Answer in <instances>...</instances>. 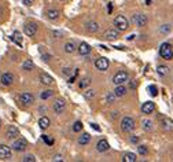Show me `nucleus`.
I'll return each instance as SVG.
<instances>
[{
	"mask_svg": "<svg viewBox=\"0 0 173 162\" xmlns=\"http://www.w3.org/2000/svg\"><path fill=\"white\" fill-rule=\"evenodd\" d=\"M2 15H3V10H2V7H0V18H2Z\"/></svg>",
	"mask_w": 173,
	"mask_h": 162,
	"instance_id": "obj_51",
	"label": "nucleus"
},
{
	"mask_svg": "<svg viewBox=\"0 0 173 162\" xmlns=\"http://www.w3.org/2000/svg\"><path fill=\"white\" fill-rule=\"evenodd\" d=\"M111 11H113V4H111V3H109V6H107V12H109V14H111Z\"/></svg>",
	"mask_w": 173,
	"mask_h": 162,
	"instance_id": "obj_45",
	"label": "nucleus"
},
{
	"mask_svg": "<svg viewBox=\"0 0 173 162\" xmlns=\"http://www.w3.org/2000/svg\"><path fill=\"white\" fill-rule=\"evenodd\" d=\"M122 161L124 162H136V154H133V152H128V154L124 155Z\"/></svg>",
	"mask_w": 173,
	"mask_h": 162,
	"instance_id": "obj_25",
	"label": "nucleus"
},
{
	"mask_svg": "<svg viewBox=\"0 0 173 162\" xmlns=\"http://www.w3.org/2000/svg\"><path fill=\"white\" fill-rule=\"evenodd\" d=\"M33 2L34 0H22V3H24L25 6H32L33 4Z\"/></svg>",
	"mask_w": 173,
	"mask_h": 162,
	"instance_id": "obj_43",
	"label": "nucleus"
},
{
	"mask_svg": "<svg viewBox=\"0 0 173 162\" xmlns=\"http://www.w3.org/2000/svg\"><path fill=\"white\" fill-rule=\"evenodd\" d=\"M131 142H132V143H137V142H139V139H137V136H132V138H131Z\"/></svg>",
	"mask_w": 173,
	"mask_h": 162,
	"instance_id": "obj_47",
	"label": "nucleus"
},
{
	"mask_svg": "<svg viewBox=\"0 0 173 162\" xmlns=\"http://www.w3.org/2000/svg\"><path fill=\"white\" fill-rule=\"evenodd\" d=\"M89 78H84V80H81V82H80V88H85V87H88L89 85Z\"/></svg>",
	"mask_w": 173,
	"mask_h": 162,
	"instance_id": "obj_39",
	"label": "nucleus"
},
{
	"mask_svg": "<svg viewBox=\"0 0 173 162\" xmlns=\"http://www.w3.org/2000/svg\"><path fill=\"white\" fill-rule=\"evenodd\" d=\"M12 40H14L18 46H22V37H21V33H19V32H14V34H12Z\"/></svg>",
	"mask_w": 173,
	"mask_h": 162,
	"instance_id": "obj_29",
	"label": "nucleus"
},
{
	"mask_svg": "<svg viewBox=\"0 0 173 162\" xmlns=\"http://www.w3.org/2000/svg\"><path fill=\"white\" fill-rule=\"evenodd\" d=\"M24 32H25V34L29 37H33L34 34L37 33V25L36 24H26L24 26Z\"/></svg>",
	"mask_w": 173,
	"mask_h": 162,
	"instance_id": "obj_10",
	"label": "nucleus"
},
{
	"mask_svg": "<svg viewBox=\"0 0 173 162\" xmlns=\"http://www.w3.org/2000/svg\"><path fill=\"white\" fill-rule=\"evenodd\" d=\"M91 126H92V128H94V129H95V131H98V132H100V128H99V126H98V125H96V124H91Z\"/></svg>",
	"mask_w": 173,
	"mask_h": 162,
	"instance_id": "obj_46",
	"label": "nucleus"
},
{
	"mask_svg": "<svg viewBox=\"0 0 173 162\" xmlns=\"http://www.w3.org/2000/svg\"><path fill=\"white\" fill-rule=\"evenodd\" d=\"M85 29L88 32H91V33H95V32L99 30V24L95 22V21H89L88 24L85 25Z\"/></svg>",
	"mask_w": 173,
	"mask_h": 162,
	"instance_id": "obj_18",
	"label": "nucleus"
},
{
	"mask_svg": "<svg viewBox=\"0 0 173 162\" xmlns=\"http://www.w3.org/2000/svg\"><path fill=\"white\" fill-rule=\"evenodd\" d=\"M74 48H76V46L72 43V41H69V43H66V44H65V51H66L67 54L74 52Z\"/></svg>",
	"mask_w": 173,
	"mask_h": 162,
	"instance_id": "obj_30",
	"label": "nucleus"
},
{
	"mask_svg": "<svg viewBox=\"0 0 173 162\" xmlns=\"http://www.w3.org/2000/svg\"><path fill=\"white\" fill-rule=\"evenodd\" d=\"M52 161H54V162H62L63 158H62V155H60V154H56L55 157L52 158Z\"/></svg>",
	"mask_w": 173,
	"mask_h": 162,
	"instance_id": "obj_42",
	"label": "nucleus"
},
{
	"mask_svg": "<svg viewBox=\"0 0 173 162\" xmlns=\"http://www.w3.org/2000/svg\"><path fill=\"white\" fill-rule=\"evenodd\" d=\"M110 148V146H109V142L106 140V139H102V140L98 142V144H96V150L99 152H106Z\"/></svg>",
	"mask_w": 173,
	"mask_h": 162,
	"instance_id": "obj_14",
	"label": "nucleus"
},
{
	"mask_svg": "<svg viewBox=\"0 0 173 162\" xmlns=\"http://www.w3.org/2000/svg\"><path fill=\"white\" fill-rule=\"evenodd\" d=\"M114 26L117 28V30L124 32V30L128 29L129 22H128V20L124 17V15H118V17H115V20H114Z\"/></svg>",
	"mask_w": 173,
	"mask_h": 162,
	"instance_id": "obj_2",
	"label": "nucleus"
},
{
	"mask_svg": "<svg viewBox=\"0 0 173 162\" xmlns=\"http://www.w3.org/2000/svg\"><path fill=\"white\" fill-rule=\"evenodd\" d=\"M84 96L86 98V99H92V98L95 96V91H94V90H89V91H86Z\"/></svg>",
	"mask_w": 173,
	"mask_h": 162,
	"instance_id": "obj_37",
	"label": "nucleus"
},
{
	"mask_svg": "<svg viewBox=\"0 0 173 162\" xmlns=\"http://www.w3.org/2000/svg\"><path fill=\"white\" fill-rule=\"evenodd\" d=\"M50 124H51V121L48 117H41V118L38 120V126H40L41 129H47L48 126H50Z\"/></svg>",
	"mask_w": 173,
	"mask_h": 162,
	"instance_id": "obj_22",
	"label": "nucleus"
},
{
	"mask_svg": "<svg viewBox=\"0 0 173 162\" xmlns=\"http://www.w3.org/2000/svg\"><path fill=\"white\" fill-rule=\"evenodd\" d=\"M125 94H126V88H125L122 84H120V85H117V87H115V90H114L115 98H122Z\"/></svg>",
	"mask_w": 173,
	"mask_h": 162,
	"instance_id": "obj_19",
	"label": "nucleus"
},
{
	"mask_svg": "<svg viewBox=\"0 0 173 162\" xmlns=\"http://www.w3.org/2000/svg\"><path fill=\"white\" fill-rule=\"evenodd\" d=\"M54 95V91L52 90H47V91H43L40 94V98L41 99H48V98H51Z\"/></svg>",
	"mask_w": 173,
	"mask_h": 162,
	"instance_id": "obj_31",
	"label": "nucleus"
},
{
	"mask_svg": "<svg viewBox=\"0 0 173 162\" xmlns=\"http://www.w3.org/2000/svg\"><path fill=\"white\" fill-rule=\"evenodd\" d=\"M114 99H115L114 92H109V94L106 95V100H107V103H114Z\"/></svg>",
	"mask_w": 173,
	"mask_h": 162,
	"instance_id": "obj_33",
	"label": "nucleus"
},
{
	"mask_svg": "<svg viewBox=\"0 0 173 162\" xmlns=\"http://www.w3.org/2000/svg\"><path fill=\"white\" fill-rule=\"evenodd\" d=\"M151 2H153V0H146V4L150 6V4H151Z\"/></svg>",
	"mask_w": 173,
	"mask_h": 162,
	"instance_id": "obj_49",
	"label": "nucleus"
},
{
	"mask_svg": "<svg viewBox=\"0 0 173 162\" xmlns=\"http://www.w3.org/2000/svg\"><path fill=\"white\" fill-rule=\"evenodd\" d=\"M11 157H12L11 147H8L6 144H0V160L8 161V160H11Z\"/></svg>",
	"mask_w": 173,
	"mask_h": 162,
	"instance_id": "obj_4",
	"label": "nucleus"
},
{
	"mask_svg": "<svg viewBox=\"0 0 173 162\" xmlns=\"http://www.w3.org/2000/svg\"><path fill=\"white\" fill-rule=\"evenodd\" d=\"M121 129L124 132H132L135 129V120L132 117H124L121 121Z\"/></svg>",
	"mask_w": 173,
	"mask_h": 162,
	"instance_id": "obj_3",
	"label": "nucleus"
},
{
	"mask_svg": "<svg viewBox=\"0 0 173 162\" xmlns=\"http://www.w3.org/2000/svg\"><path fill=\"white\" fill-rule=\"evenodd\" d=\"M22 161H24V162H34V161H36V158H34L33 155H26V157H25Z\"/></svg>",
	"mask_w": 173,
	"mask_h": 162,
	"instance_id": "obj_40",
	"label": "nucleus"
},
{
	"mask_svg": "<svg viewBox=\"0 0 173 162\" xmlns=\"http://www.w3.org/2000/svg\"><path fill=\"white\" fill-rule=\"evenodd\" d=\"M129 80V74L126 72H118L117 74L113 77V82L115 85H120V84H124L125 81Z\"/></svg>",
	"mask_w": 173,
	"mask_h": 162,
	"instance_id": "obj_5",
	"label": "nucleus"
},
{
	"mask_svg": "<svg viewBox=\"0 0 173 162\" xmlns=\"http://www.w3.org/2000/svg\"><path fill=\"white\" fill-rule=\"evenodd\" d=\"M19 102H21L22 104H25V106H29V104H32L34 102V96L30 92H24V94L19 96Z\"/></svg>",
	"mask_w": 173,
	"mask_h": 162,
	"instance_id": "obj_8",
	"label": "nucleus"
},
{
	"mask_svg": "<svg viewBox=\"0 0 173 162\" xmlns=\"http://www.w3.org/2000/svg\"><path fill=\"white\" fill-rule=\"evenodd\" d=\"M137 151H139V154H142V155H147V152H149L146 146H139V147H137Z\"/></svg>",
	"mask_w": 173,
	"mask_h": 162,
	"instance_id": "obj_36",
	"label": "nucleus"
},
{
	"mask_svg": "<svg viewBox=\"0 0 173 162\" xmlns=\"http://www.w3.org/2000/svg\"><path fill=\"white\" fill-rule=\"evenodd\" d=\"M41 139H43V140L46 142L48 146H52V144H54V140H52V139H50V138H48V136H46V135L41 136Z\"/></svg>",
	"mask_w": 173,
	"mask_h": 162,
	"instance_id": "obj_38",
	"label": "nucleus"
},
{
	"mask_svg": "<svg viewBox=\"0 0 173 162\" xmlns=\"http://www.w3.org/2000/svg\"><path fill=\"white\" fill-rule=\"evenodd\" d=\"M26 147H28V142L24 138L17 139V140L12 143V150H15V151H25Z\"/></svg>",
	"mask_w": 173,
	"mask_h": 162,
	"instance_id": "obj_6",
	"label": "nucleus"
},
{
	"mask_svg": "<svg viewBox=\"0 0 173 162\" xmlns=\"http://www.w3.org/2000/svg\"><path fill=\"white\" fill-rule=\"evenodd\" d=\"M89 140H91V135H89V133H82V135L78 138V144L85 146V144L89 143Z\"/></svg>",
	"mask_w": 173,
	"mask_h": 162,
	"instance_id": "obj_21",
	"label": "nucleus"
},
{
	"mask_svg": "<svg viewBox=\"0 0 173 162\" xmlns=\"http://www.w3.org/2000/svg\"><path fill=\"white\" fill-rule=\"evenodd\" d=\"M77 74H78V70H77V69H76V72H74V76H72V77L69 78V82H70V84H73V82L76 81V78H77Z\"/></svg>",
	"mask_w": 173,
	"mask_h": 162,
	"instance_id": "obj_41",
	"label": "nucleus"
},
{
	"mask_svg": "<svg viewBox=\"0 0 173 162\" xmlns=\"http://www.w3.org/2000/svg\"><path fill=\"white\" fill-rule=\"evenodd\" d=\"M133 22L136 24V26H146L147 25V17L144 14H136L133 17Z\"/></svg>",
	"mask_w": 173,
	"mask_h": 162,
	"instance_id": "obj_11",
	"label": "nucleus"
},
{
	"mask_svg": "<svg viewBox=\"0 0 173 162\" xmlns=\"http://www.w3.org/2000/svg\"><path fill=\"white\" fill-rule=\"evenodd\" d=\"M60 2H65V0H60Z\"/></svg>",
	"mask_w": 173,
	"mask_h": 162,
	"instance_id": "obj_53",
	"label": "nucleus"
},
{
	"mask_svg": "<svg viewBox=\"0 0 173 162\" xmlns=\"http://www.w3.org/2000/svg\"><path fill=\"white\" fill-rule=\"evenodd\" d=\"M142 128L146 132H151L153 131V121H150V120H143L142 121Z\"/></svg>",
	"mask_w": 173,
	"mask_h": 162,
	"instance_id": "obj_23",
	"label": "nucleus"
},
{
	"mask_svg": "<svg viewBox=\"0 0 173 162\" xmlns=\"http://www.w3.org/2000/svg\"><path fill=\"white\" fill-rule=\"evenodd\" d=\"M157 72H158V74H159V76H162V77H163V76H166V74H168V72H169V68H168V66L159 65L158 68H157Z\"/></svg>",
	"mask_w": 173,
	"mask_h": 162,
	"instance_id": "obj_26",
	"label": "nucleus"
},
{
	"mask_svg": "<svg viewBox=\"0 0 173 162\" xmlns=\"http://www.w3.org/2000/svg\"><path fill=\"white\" fill-rule=\"evenodd\" d=\"M33 62H32V59H26V61L24 62V65H22V68H24V70H32L33 69Z\"/></svg>",
	"mask_w": 173,
	"mask_h": 162,
	"instance_id": "obj_28",
	"label": "nucleus"
},
{
	"mask_svg": "<svg viewBox=\"0 0 173 162\" xmlns=\"http://www.w3.org/2000/svg\"><path fill=\"white\" fill-rule=\"evenodd\" d=\"M149 92H150V95H153V96H157L158 90H157L155 85H150V87H149Z\"/></svg>",
	"mask_w": 173,
	"mask_h": 162,
	"instance_id": "obj_35",
	"label": "nucleus"
},
{
	"mask_svg": "<svg viewBox=\"0 0 173 162\" xmlns=\"http://www.w3.org/2000/svg\"><path fill=\"white\" fill-rule=\"evenodd\" d=\"M162 128H165V129H168V131H171V129L173 128V122L171 121V120H168V118H163V121H162Z\"/></svg>",
	"mask_w": 173,
	"mask_h": 162,
	"instance_id": "obj_27",
	"label": "nucleus"
},
{
	"mask_svg": "<svg viewBox=\"0 0 173 162\" xmlns=\"http://www.w3.org/2000/svg\"><path fill=\"white\" fill-rule=\"evenodd\" d=\"M95 66H96V69H98V70H100V72L107 70V69H109V59L107 58L96 59V61H95Z\"/></svg>",
	"mask_w": 173,
	"mask_h": 162,
	"instance_id": "obj_9",
	"label": "nucleus"
},
{
	"mask_svg": "<svg viewBox=\"0 0 173 162\" xmlns=\"http://www.w3.org/2000/svg\"><path fill=\"white\" fill-rule=\"evenodd\" d=\"M81 129H82V122L81 121L74 122V125H73V131H74V132H80Z\"/></svg>",
	"mask_w": 173,
	"mask_h": 162,
	"instance_id": "obj_34",
	"label": "nucleus"
},
{
	"mask_svg": "<svg viewBox=\"0 0 173 162\" xmlns=\"http://www.w3.org/2000/svg\"><path fill=\"white\" fill-rule=\"evenodd\" d=\"M63 74H65V76H69L70 74V69H63Z\"/></svg>",
	"mask_w": 173,
	"mask_h": 162,
	"instance_id": "obj_48",
	"label": "nucleus"
},
{
	"mask_svg": "<svg viewBox=\"0 0 173 162\" xmlns=\"http://www.w3.org/2000/svg\"><path fill=\"white\" fill-rule=\"evenodd\" d=\"M54 112L56 114H62L65 112V107H66V102L65 99H62V98H58V99L54 102Z\"/></svg>",
	"mask_w": 173,
	"mask_h": 162,
	"instance_id": "obj_7",
	"label": "nucleus"
},
{
	"mask_svg": "<svg viewBox=\"0 0 173 162\" xmlns=\"http://www.w3.org/2000/svg\"><path fill=\"white\" fill-rule=\"evenodd\" d=\"M43 59H44L46 62H48V61L51 59V55H48V54H44V55H43Z\"/></svg>",
	"mask_w": 173,
	"mask_h": 162,
	"instance_id": "obj_44",
	"label": "nucleus"
},
{
	"mask_svg": "<svg viewBox=\"0 0 173 162\" xmlns=\"http://www.w3.org/2000/svg\"><path fill=\"white\" fill-rule=\"evenodd\" d=\"M159 55H161L163 59H166V61H171V59H173V50H172L171 44H169V43H163L161 46V48H159Z\"/></svg>",
	"mask_w": 173,
	"mask_h": 162,
	"instance_id": "obj_1",
	"label": "nucleus"
},
{
	"mask_svg": "<svg viewBox=\"0 0 173 162\" xmlns=\"http://www.w3.org/2000/svg\"><path fill=\"white\" fill-rule=\"evenodd\" d=\"M40 82L44 85H52L54 84V78L51 77L50 74H47V73H40Z\"/></svg>",
	"mask_w": 173,
	"mask_h": 162,
	"instance_id": "obj_13",
	"label": "nucleus"
},
{
	"mask_svg": "<svg viewBox=\"0 0 173 162\" xmlns=\"http://www.w3.org/2000/svg\"><path fill=\"white\" fill-rule=\"evenodd\" d=\"M17 136H19V131H18V128L17 126H10L8 128V131H7V138L8 139H15Z\"/></svg>",
	"mask_w": 173,
	"mask_h": 162,
	"instance_id": "obj_20",
	"label": "nucleus"
},
{
	"mask_svg": "<svg viewBox=\"0 0 173 162\" xmlns=\"http://www.w3.org/2000/svg\"><path fill=\"white\" fill-rule=\"evenodd\" d=\"M58 17H59V11L58 10H48L47 11V18L51 21L54 20H58Z\"/></svg>",
	"mask_w": 173,
	"mask_h": 162,
	"instance_id": "obj_24",
	"label": "nucleus"
},
{
	"mask_svg": "<svg viewBox=\"0 0 173 162\" xmlns=\"http://www.w3.org/2000/svg\"><path fill=\"white\" fill-rule=\"evenodd\" d=\"M0 81H2L3 85L8 87V85H11L12 82H14V76H12L11 73H4V74H2V77H0Z\"/></svg>",
	"mask_w": 173,
	"mask_h": 162,
	"instance_id": "obj_12",
	"label": "nucleus"
},
{
	"mask_svg": "<svg viewBox=\"0 0 173 162\" xmlns=\"http://www.w3.org/2000/svg\"><path fill=\"white\" fill-rule=\"evenodd\" d=\"M171 25H162L161 28H159V33H162V34H166V33H169L171 32Z\"/></svg>",
	"mask_w": 173,
	"mask_h": 162,
	"instance_id": "obj_32",
	"label": "nucleus"
},
{
	"mask_svg": "<svg viewBox=\"0 0 173 162\" xmlns=\"http://www.w3.org/2000/svg\"><path fill=\"white\" fill-rule=\"evenodd\" d=\"M89 52H91V47H89L86 43H81L78 46V54L81 56H86Z\"/></svg>",
	"mask_w": 173,
	"mask_h": 162,
	"instance_id": "obj_17",
	"label": "nucleus"
},
{
	"mask_svg": "<svg viewBox=\"0 0 173 162\" xmlns=\"http://www.w3.org/2000/svg\"><path fill=\"white\" fill-rule=\"evenodd\" d=\"M104 39L106 40H115L120 37V34H118V30H114V29H109L104 32Z\"/></svg>",
	"mask_w": 173,
	"mask_h": 162,
	"instance_id": "obj_15",
	"label": "nucleus"
},
{
	"mask_svg": "<svg viewBox=\"0 0 173 162\" xmlns=\"http://www.w3.org/2000/svg\"><path fill=\"white\" fill-rule=\"evenodd\" d=\"M133 39H135V34H132V36L128 37V40H133Z\"/></svg>",
	"mask_w": 173,
	"mask_h": 162,
	"instance_id": "obj_50",
	"label": "nucleus"
},
{
	"mask_svg": "<svg viewBox=\"0 0 173 162\" xmlns=\"http://www.w3.org/2000/svg\"><path fill=\"white\" fill-rule=\"evenodd\" d=\"M0 128H2V121H0Z\"/></svg>",
	"mask_w": 173,
	"mask_h": 162,
	"instance_id": "obj_52",
	"label": "nucleus"
},
{
	"mask_svg": "<svg viewBox=\"0 0 173 162\" xmlns=\"http://www.w3.org/2000/svg\"><path fill=\"white\" fill-rule=\"evenodd\" d=\"M154 109H155V104H154L153 102H146V103H143V106H142V113L151 114L154 112Z\"/></svg>",
	"mask_w": 173,
	"mask_h": 162,
	"instance_id": "obj_16",
	"label": "nucleus"
}]
</instances>
